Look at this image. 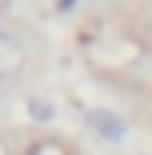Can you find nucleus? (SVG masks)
Wrapping results in <instances>:
<instances>
[{
	"instance_id": "nucleus-1",
	"label": "nucleus",
	"mask_w": 152,
	"mask_h": 155,
	"mask_svg": "<svg viewBox=\"0 0 152 155\" xmlns=\"http://www.w3.org/2000/svg\"><path fill=\"white\" fill-rule=\"evenodd\" d=\"M87 126H91L102 141H112V144H119V141L127 137V119L109 112V108H87Z\"/></svg>"
},
{
	"instance_id": "nucleus-2",
	"label": "nucleus",
	"mask_w": 152,
	"mask_h": 155,
	"mask_svg": "<svg viewBox=\"0 0 152 155\" xmlns=\"http://www.w3.org/2000/svg\"><path fill=\"white\" fill-rule=\"evenodd\" d=\"M22 61H26V51H22V43L11 36V33H0V79L15 76V72L22 69Z\"/></svg>"
},
{
	"instance_id": "nucleus-3",
	"label": "nucleus",
	"mask_w": 152,
	"mask_h": 155,
	"mask_svg": "<svg viewBox=\"0 0 152 155\" xmlns=\"http://www.w3.org/2000/svg\"><path fill=\"white\" fill-rule=\"evenodd\" d=\"M26 108H29V116L36 119V123H51V119H54V105H51V101H43V97H29V101H26Z\"/></svg>"
},
{
	"instance_id": "nucleus-4",
	"label": "nucleus",
	"mask_w": 152,
	"mask_h": 155,
	"mask_svg": "<svg viewBox=\"0 0 152 155\" xmlns=\"http://www.w3.org/2000/svg\"><path fill=\"white\" fill-rule=\"evenodd\" d=\"M58 7H62V11H69V7H76V0H58Z\"/></svg>"
}]
</instances>
